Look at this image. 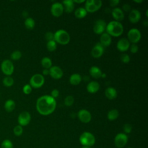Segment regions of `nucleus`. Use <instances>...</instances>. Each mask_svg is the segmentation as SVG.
Masks as SVG:
<instances>
[{
    "mask_svg": "<svg viewBox=\"0 0 148 148\" xmlns=\"http://www.w3.org/2000/svg\"><path fill=\"white\" fill-rule=\"evenodd\" d=\"M79 142L83 146L91 147L95 144V138L91 132H84L79 137Z\"/></svg>",
    "mask_w": 148,
    "mask_h": 148,
    "instance_id": "20e7f679",
    "label": "nucleus"
},
{
    "mask_svg": "<svg viewBox=\"0 0 148 148\" xmlns=\"http://www.w3.org/2000/svg\"><path fill=\"white\" fill-rule=\"evenodd\" d=\"M141 18V14L140 12L137 9L131 10L128 15V19L132 23H138Z\"/></svg>",
    "mask_w": 148,
    "mask_h": 148,
    "instance_id": "f3484780",
    "label": "nucleus"
},
{
    "mask_svg": "<svg viewBox=\"0 0 148 148\" xmlns=\"http://www.w3.org/2000/svg\"><path fill=\"white\" fill-rule=\"evenodd\" d=\"M31 119V114L27 111H23L21 112L18 116V125L23 127L27 125Z\"/></svg>",
    "mask_w": 148,
    "mask_h": 148,
    "instance_id": "9d476101",
    "label": "nucleus"
},
{
    "mask_svg": "<svg viewBox=\"0 0 148 148\" xmlns=\"http://www.w3.org/2000/svg\"><path fill=\"white\" fill-rule=\"evenodd\" d=\"M143 25L145 26V27H147L148 25V21L147 20H145L144 21H143Z\"/></svg>",
    "mask_w": 148,
    "mask_h": 148,
    "instance_id": "de8ad7c7",
    "label": "nucleus"
},
{
    "mask_svg": "<svg viewBox=\"0 0 148 148\" xmlns=\"http://www.w3.org/2000/svg\"><path fill=\"white\" fill-rule=\"evenodd\" d=\"M147 13H148V10H146V17H148V14H147Z\"/></svg>",
    "mask_w": 148,
    "mask_h": 148,
    "instance_id": "603ef678",
    "label": "nucleus"
},
{
    "mask_svg": "<svg viewBox=\"0 0 148 148\" xmlns=\"http://www.w3.org/2000/svg\"><path fill=\"white\" fill-rule=\"evenodd\" d=\"M14 65L9 60H4L1 64V69L3 74L6 76H10L14 72Z\"/></svg>",
    "mask_w": 148,
    "mask_h": 148,
    "instance_id": "0eeeda50",
    "label": "nucleus"
},
{
    "mask_svg": "<svg viewBox=\"0 0 148 148\" xmlns=\"http://www.w3.org/2000/svg\"><path fill=\"white\" fill-rule=\"evenodd\" d=\"M134 2H136V3H141V2H143V1L142 0H134Z\"/></svg>",
    "mask_w": 148,
    "mask_h": 148,
    "instance_id": "09e8293b",
    "label": "nucleus"
},
{
    "mask_svg": "<svg viewBox=\"0 0 148 148\" xmlns=\"http://www.w3.org/2000/svg\"><path fill=\"white\" fill-rule=\"evenodd\" d=\"M119 116V111L117 109H112L108 113L107 117L110 121L115 120Z\"/></svg>",
    "mask_w": 148,
    "mask_h": 148,
    "instance_id": "bb28decb",
    "label": "nucleus"
},
{
    "mask_svg": "<svg viewBox=\"0 0 148 148\" xmlns=\"http://www.w3.org/2000/svg\"><path fill=\"white\" fill-rule=\"evenodd\" d=\"M87 14V12L85 9V8L80 7L75 10V16L77 18H83L86 16Z\"/></svg>",
    "mask_w": 148,
    "mask_h": 148,
    "instance_id": "a878e982",
    "label": "nucleus"
},
{
    "mask_svg": "<svg viewBox=\"0 0 148 148\" xmlns=\"http://www.w3.org/2000/svg\"><path fill=\"white\" fill-rule=\"evenodd\" d=\"M23 91L25 94H29L32 91V87L29 84H25L23 86Z\"/></svg>",
    "mask_w": 148,
    "mask_h": 148,
    "instance_id": "c9c22d12",
    "label": "nucleus"
},
{
    "mask_svg": "<svg viewBox=\"0 0 148 148\" xmlns=\"http://www.w3.org/2000/svg\"><path fill=\"white\" fill-rule=\"evenodd\" d=\"M106 33L110 36L117 37L120 36L124 31L123 26L119 21H110L106 27Z\"/></svg>",
    "mask_w": 148,
    "mask_h": 148,
    "instance_id": "f03ea898",
    "label": "nucleus"
},
{
    "mask_svg": "<svg viewBox=\"0 0 148 148\" xmlns=\"http://www.w3.org/2000/svg\"><path fill=\"white\" fill-rule=\"evenodd\" d=\"M43 75H49V69H44L42 72Z\"/></svg>",
    "mask_w": 148,
    "mask_h": 148,
    "instance_id": "c03bdc74",
    "label": "nucleus"
},
{
    "mask_svg": "<svg viewBox=\"0 0 148 148\" xmlns=\"http://www.w3.org/2000/svg\"><path fill=\"white\" fill-rule=\"evenodd\" d=\"M1 148H13V145L10 139H4L1 144Z\"/></svg>",
    "mask_w": 148,
    "mask_h": 148,
    "instance_id": "2f4dec72",
    "label": "nucleus"
},
{
    "mask_svg": "<svg viewBox=\"0 0 148 148\" xmlns=\"http://www.w3.org/2000/svg\"><path fill=\"white\" fill-rule=\"evenodd\" d=\"M62 5L64 6V10L66 13H71L74 9V2L72 0H66L62 1Z\"/></svg>",
    "mask_w": 148,
    "mask_h": 148,
    "instance_id": "412c9836",
    "label": "nucleus"
},
{
    "mask_svg": "<svg viewBox=\"0 0 148 148\" xmlns=\"http://www.w3.org/2000/svg\"><path fill=\"white\" fill-rule=\"evenodd\" d=\"M77 117L80 121L83 123H88L91 120V114L86 109L80 110L77 113Z\"/></svg>",
    "mask_w": 148,
    "mask_h": 148,
    "instance_id": "ddd939ff",
    "label": "nucleus"
},
{
    "mask_svg": "<svg viewBox=\"0 0 148 148\" xmlns=\"http://www.w3.org/2000/svg\"><path fill=\"white\" fill-rule=\"evenodd\" d=\"M45 38L48 41L54 40V34H53L51 32H47L45 34Z\"/></svg>",
    "mask_w": 148,
    "mask_h": 148,
    "instance_id": "ea45409f",
    "label": "nucleus"
},
{
    "mask_svg": "<svg viewBox=\"0 0 148 148\" xmlns=\"http://www.w3.org/2000/svg\"><path fill=\"white\" fill-rule=\"evenodd\" d=\"M130 51L132 53H136L138 52V46L136 44H132V45H131L130 46Z\"/></svg>",
    "mask_w": 148,
    "mask_h": 148,
    "instance_id": "58836bf2",
    "label": "nucleus"
},
{
    "mask_svg": "<svg viewBox=\"0 0 148 148\" xmlns=\"http://www.w3.org/2000/svg\"><path fill=\"white\" fill-rule=\"evenodd\" d=\"M128 40L132 44L137 43L141 38V34L139 29L136 28H132L130 29L127 34Z\"/></svg>",
    "mask_w": 148,
    "mask_h": 148,
    "instance_id": "6e6552de",
    "label": "nucleus"
},
{
    "mask_svg": "<svg viewBox=\"0 0 148 148\" xmlns=\"http://www.w3.org/2000/svg\"><path fill=\"white\" fill-rule=\"evenodd\" d=\"M56 101L50 95H45L38 98L36 108L38 113L43 116L51 114L56 108Z\"/></svg>",
    "mask_w": 148,
    "mask_h": 148,
    "instance_id": "f257e3e1",
    "label": "nucleus"
},
{
    "mask_svg": "<svg viewBox=\"0 0 148 148\" xmlns=\"http://www.w3.org/2000/svg\"><path fill=\"white\" fill-rule=\"evenodd\" d=\"M130 46V42L126 38L120 39L117 43V49L121 52L128 50Z\"/></svg>",
    "mask_w": 148,
    "mask_h": 148,
    "instance_id": "dca6fc26",
    "label": "nucleus"
},
{
    "mask_svg": "<svg viewBox=\"0 0 148 148\" xmlns=\"http://www.w3.org/2000/svg\"><path fill=\"white\" fill-rule=\"evenodd\" d=\"M21 56H22V54H21L20 51H19V50H14V51H13L11 53V54H10V58L12 60L17 61V60H18L19 59H20Z\"/></svg>",
    "mask_w": 148,
    "mask_h": 148,
    "instance_id": "473e14b6",
    "label": "nucleus"
},
{
    "mask_svg": "<svg viewBox=\"0 0 148 148\" xmlns=\"http://www.w3.org/2000/svg\"><path fill=\"white\" fill-rule=\"evenodd\" d=\"M54 40L61 45H66L70 41V35L64 29H59L54 34Z\"/></svg>",
    "mask_w": 148,
    "mask_h": 148,
    "instance_id": "7ed1b4c3",
    "label": "nucleus"
},
{
    "mask_svg": "<svg viewBox=\"0 0 148 148\" xmlns=\"http://www.w3.org/2000/svg\"><path fill=\"white\" fill-rule=\"evenodd\" d=\"M120 2V1L119 0H112V1H110L109 3H110V5L112 6V7H114L116 6H117Z\"/></svg>",
    "mask_w": 148,
    "mask_h": 148,
    "instance_id": "37998d69",
    "label": "nucleus"
},
{
    "mask_svg": "<svg viewBox=\"0 0 148 148\" xmlns=\"http://www.w3.org/2000/svg\"><path fill=\"white\" fill-rule=\"evenodd\" d=\"M22 15L24 17H25V18H27L28 16V13L27 12V11H23V13H22Z\"/></svg>",
    "mask_w": 148,
    "mask_h": 148,
    "instance_id": "a18cd8bd",
    "label": "nucleus"
},
{
    "mask_svg": "<svg viewBox=\"0 0 148 148\" xmlns=\"http://www.w3.org/2000/svg\"><path fill=\"white\" fill-rule=\"evenodd\" d=\"M121 61L124 63H128L130 61V57L127 54H123L120 57Z\"/></svg>",
    "mask_w": 148,
    "mask_h": 148,
    "instance_id": "e433bc0d",
    "label": "nucleus"
},
{
    "mask_svg": "<svg viewBox=\"0 0 148 148\" xmlns=\"http://www.w3.org/2000/svg\"><path fill=\"white\" fill-rule=\"evenodd\" d=\"M59 94H60V92L57 89H54L51 91V97H52L53 98H56L57 97H58L59 96Z\"/></svg>",
    "mask_w": 148,
    "mask_h": 148,
    "instance_id": "a19ab883",
    "label": "nucleus"
},
{
    "mask_svg": "<svg viewBox=\"0 0 148 148\" xmlns=\"http://www.w3.org/2000/svg\"><path fill=\"white\" fill-rule=\"evenodd\" d=\"M74 102V98L72 95H68L64 99V103L66 106H71Z\"/></svg>",
    "mask_w": 148,
    "mask_h": 148,
    "instance_id": "f704fd0d",
    "label": "nucleus"
},
{
    "mask_svg": "<svg viewBox=\"0 0 148 148\" xmlns=\"http://www.w3.org/2000/svg\"><path fill=\"white\" fill-rule=\"evenodd\" d=\"M106 77V75L105 74V73H102V75H101V77H102V78H105Z\"/></svg>",
    "mask_w": 148,
    "mask_h": 148,
    "instance_id": "8fccbe9b",
    "label": "nucleus"
},
{
    "mask_svg": "<svg viewBox=\"0 0 148 148\" xmlns=\"http://www.w3.org/2000/svg\"><path fill=\"white\" fill-rule=\"evenodd\" d=\"M46 47H47V50L49 51L52 52V51H54L56 50V49L57 48V43L54 40H49V41H47V42Z\"/></svg>",
    "mask_w": 148,
    "mask_h": 148,
    "instance_id": "7c9ffc66",
    "label": "nucleus"
},
{
    "mask_svg": "<svg viewBox=\"0 0 148 148\" xmlns=\"http://www.w3.org/2000/svg\"><path fill=\"white\" fill-rule=\"evenodd\" d=\"M73 2H76V3H83L84 2V0H81V1H77V0H74L73 1Z\"/></svg>",
    "mask_w": 148,
    "mask_h": 148,
    "instance_id": "49530a36",
    "label": "nucleus"
},
{
    "mask_svg": "<svg viewBox=\"0 0 148 148\" xmlns=\"http://www.w3.org/2000/svg\"><path fill=\"white\" fill-rule=\"evenodd\" d=\"M105 95L106 97L109 99H113L117 97V92L114 88L109 87L105 90Z\"/></svg>",
    "mask_w": 148,
    "mask_h": 148,
    "instance_id": "4be33fe9",
    "label": "nucleus"
},
{
    "mask_svg": "<svg viewBox=\"0 0 148 148\" xmlns=\"http://www.w3.org/2000/svg\"><path fill=\"white\" fill-rule=\"evenodd\" d=\"M49 75L54 79H59L63 76V71L57 66H53L49 69Z\"/></svg>",
    "mask_w": 148,
    "mask_h": 148,
    "instance_id": "2eb2a0df",
    "label": "nucleus"
},
{
    "mask_svg": "<svg viewBox=\"0 0 148 148\" xmlns=\"http://www.w3.org/2000/svg\"><path fill=\"white\" fill-rule=\"evenodd\" d=\"M3 84L7 87H11L14 84V80L10 76H6L2 80Z\"/></svg>",
    "mask_w": 148,
    "mask_h": 148,
    "instance_id": "c756f323",
    "label": "nucleus"
},
{
    "mask_svg": "<svg viewBox=\"0 0 148 148\" xmlns=\"http://www.w3.org/2000/svg\"><path fill=\"white\" fill-rule=\"evenodd\" d=\"M102 2L101 0H87L85 4V9L88 12H95L101 8Z\"/></svg>",
    "mask_w": 148,
    "mask_h": 148,
    "instance_id": "39448f33",
    "label": "nucleus"
},
{
    "mask_svg": "<svg viewBox=\"0 0 148 148\" xmlns=\"http://www.w3.org/2000/svg\"><path fill=\"white\" fill-rule=\"evenodd\" d=\"M128 148H132V147H128Z\"/></svg>",
    "mask_w": 148,
    "mask_h": 148,
    "instance_id": "864d4df0",
    "label": "nucleus"
},
{
    "mask_svg": "<svg viewBox=\"0 0 148 148\" xmlns=\"http://www.w3.org/2000/svg\"><path fill=\"white\" fill-rule=\"evenodd\" d=\"M112 15L113 18L116 21H122L124 18V14L123 11L119 8H114L112 11Z\"/></svg>",
    "mask_w": 148,
    "mask_h": 148,
    "instance_id": "a211bd4d",
    "label": "nucleus"
},
{
    "mask_svg": "<svg viewBox=\"0 0 148 148\" xmlns=\"http://www.w3.org/2000/svg\"><path fill=\"white\" fill-rule=\"evenodd\" d=\"M24 25L25 27L28 29H32L35 25L34 20L31 17H27L24 21Z\"/></svg>",
    "mask_w": 148,
    "mask_h": 148,
    "instance_id": "c85d7f7f",
    "label": "nucleus"
},
{
    "mask_svg": "<svg viewBox=\"0 0 148 148\" xmlns=\"http://www.w3.org/2000/svg\"><path fill=\"white\" fill-rule=\"evenodd\" d=\"M104 51V47L100 43H97L95 45V46L92 47L91 54L94 58H99L101 57Z\"/></svg>",
    "mask_w": 148,
    "mask_h": 148,
    "instance_id": "4468645a",
    "label": "nucleus"
},
{
    "mask_svg": "<svg viewBox=\"0 0 148 148\" xmlns=\"http://www.w3.org/2000/svg\"><path fill=\"white\" fill-rule=\"evenodd\" d=\"M132 126L131 125H130V124H125L124 125H123V131L126 134H129L132 131Z\"/></svg>",
    "mask_w": 148,
    "mask_h": 148,
    "instance_id": "4c0bfd02",
    "label": "nucleus"
},
{
    "mask_svg": "<svg viewBox=\"0 0 148 148\" xmlns=\"http://www.w3.org/2000/svg\"><path fill=\"white\" fill-rule=\"evenodd\" d=\"M106 23L103 20H97L94 23L93 27V31L96 34L101 35L106 29Z\"/></svg>",
    "mask_w": 148,
    "mask_h": 148,
    "instance_id": "9b49d317",
    "label": "nucleus"
},
{
    "mask_svg": "<svg viewBox=\"0 0 148 148\" xmlns=\"http://www.w3.org/2000/svg\"><path fill=\"white\" fill-rule=\"evenodd\" d=\"M45 83V79L42 75L36 73L29 80V85L35 88L42 87Z\"/></svg>",
    "mask_w": 148,
    "mask_h": 148,
    "instance_id": "423d86ee",
    "label": "nucleus"
},
{
    "mask_svg": "<svg viewBox=\"0 0 148 148\" xmlns=\"http://www.w3.org/2000/svg\"><path fill=\"white\" fill-rule=\"evenodd\" d=\"M90 75L95 79H99L101 77L102 75V71L99 68L96 66H92L90 68L89 71Z\"/></svg>",
    "mask_w": 148,
    "mask_h": 148,
    "instance_id": "5701e85b",
    "label": "nucleus"
},
{
    "mask_svg": "<svg viewBox=\"0 0 148 148\" xmlns=\"http://www.w3.org/2000/svg\"><path fill=\"white\" fill-rule=\"evenodd\" d=\"M82 81V76L79 73H73L69 77V83L73 86L80 84Z\"/></svg>",
    "mask_w": 148,
    "mask_h": 148,
    "instance_id": "b1692460",
    "label": "nucleus"
},
{
    "mask_svg": "<svg viewBox=\"0 0 148 148\" xmlns=\"http://www.w3.org/2000/svg\"><path fill=\"white\" fill-rule=\"evenodd\" d=\"M123 10H124L125 12H130L131 11V6L128 3L124 4L123 6Z\"/></svg>",
    "mask_w": 148,
    "mask_h": 148,
    "instance_id": "79ce46f5",
    "label": "nucleus"
},
{
    "mask_svg": "<svg viewBox=\"0 0 148 148\" xmlns=\"http://www.w3.org/2000/svg\"><path fill=\"white\" fill-rule=\"evenodd\" d=\"M100 43L103 47H108L109 46L112 42V38L110 35H109L106 32H103L101 34L99 39Z\"/></svg>",
    "mask_w": 148,
    "mask_h": 148,
    "instance_id": "6ab92c4d",
    "label": "nucleus"
},
{
    "mask_svg": "<svg viewBox=\"0 0 148 148\" xmlns=\"http://www.w3.org/2000/svg\"><path fill=\"white\" fill-rule=\"evenodd\" d=\"M16 103L13 99H9L6 101L4 104V108L8 112H12L15 108Z\"/></svg>",
    "mask_w": 148,
    "mask_h": 148,
    "instance_id": "393cba45",
    "label": "nucleus"
},
{
    "mask_svg": "<svg viewBox=\"0 0 148 148\" xmlns=\"http://www.w3.org/2000/svg\"><path fill=\"white\" fill-rule=\"evenodd\" d=\"M41 65L45 69H49L52 66V61L49 57H44L41 60Z\"/></svg>",
    "mask_w": 148,
    "mask_h": 148,
    "instance_id": "cd10ccee",
    "label": "nucleus"
},
{
    "mask_svg": "<svg viewBox=\"0 0 148 148\" xmlns=\"http://www.w3.org/2000/svg\"><path fill=\"white\" fill-rule=\"evenodd\" d=\"M64 6L61 3L56 2L52 4L50 12L53 16L55 17H60L64 12Z\"/></svg>",
    "mask_w": 148,
    "mask_h": 148,
    "instance_id": "f8f14e48",
    "label": "nucleus"
},
{
    "mask_svg": "<svg viewBox=\"0 0 148 148\" xmlns=\"http://www.w3.org/2000/svg\"><path fill=\"white\" fill-rule=\"evenodd\" d=\"M100 86L96 81H92L87 85V90L88 92L94 94L97 92L99 89Z\"/></svg>",
    "mask_w": 148,
    "mask_h": 148,
    "instance_id": "aec40b11",
    "label": "nucleus"
},
{
    "mask_svg": "<svg viewBox=\"0 0 148 148\" xmlns=\"http://www.w3.org/2000/svg\"><path fill=\"white\" fill-rule=\"evenodd\" d=\"M23 132V128L22 126H21L20 125H17L14 127L13 133L16 136H19L22 135Z\"/></svg>",
    "mask_w": 148,
    "mask_h": 148,
    "instance_id": "72a5a7b5",
    "label": "nucleus"
},
{
    "mask_svg": "<svg viewBox=\"0 0 148 148\" xmlns=\"http://www.w3.org/2000/svg\"><path fill=\"white\" fill-rule=\"evenodd\" d=\"M128 136L125 133H119L114 137V143L118 148L124 147L128 142Z\"/></svg>",
    "mask_w": 148,
    "mask_h": 148,
    "instance_id": "1a4fd4ad",
    "label": "nucleus"
},
{
    "mask_svg": "<svg viewBox=\"0 0 148 148\" xmlns=\"http://www.w3.org/2000/svg\"><path fill=\"white\" fill-rule=\"evenodd\" d=\"M82 148H91L90 147H88V146H83Z\"/></svg>",
    "mask_w": 148,
    "mask_h": 148,
    "instance_id": "3c124183",
    "label": "nucleus"
}]
</instances>
